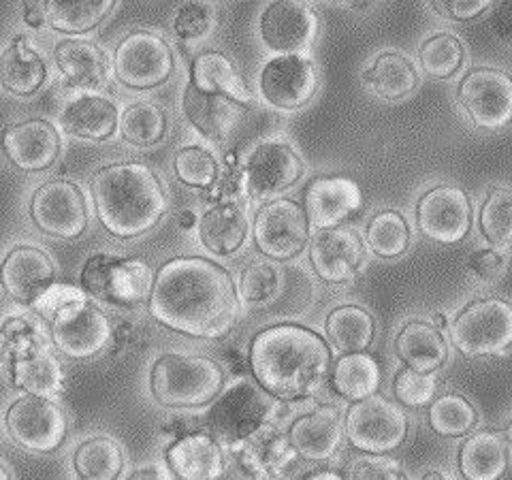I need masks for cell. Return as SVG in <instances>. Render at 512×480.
I'll use <instances>...</instances> for the list:
<instances>
[{
	"instance_id": "obj_1",
	"label": "cell",
	"mask_w": 512,
	"mask_h": 480,
	"mask_svg": "<svg viewBox=\"0 0 512 480\" xmlns=\"http://www.w3.org/2000/svg\"><path fill=\"white\" fill-rule=\"evenodd\" d=\"M229 269L205 256H175L160 265L148 301L158 325L199 340H220L239 316Z\"/></svg>"
},
{
	"instance_id": "obj_2",
	"label": "cell",
	"mask_w": 512,
	"mask_h": 480,
	"mask_svg": "<svg viewBox=\"0 0 512 480\" xmlns=\"http://www.w3.org/2000/svg\"><path fill=\"white\" fill-rule=\"evenodd\" d=\"M248 365L254 380L271 397L297 402L325 387L331 376V350L314 329L280 323L254 335Z\"/></svg>"
},
{
	"instance_id": "obj_3",
	"label": "cell",
	"mask_w": 512,
	"mask_h": 480,
	"mask_svg": "<svg viewBox=\"0 0 512 480\" xmlns=\"http://www.w3.org/2000/svg\"><path fill=\"white\" fill-rule=\"evenodd\" d=\"M90 195L103 229L118 239L148 235L169 212L163 180L143 163L101 167L90 180Z\"/></svg>"
},
{
	"instance_id": "obj_4",
	"label": "cell",
	"mask_w": 512,
	"mask_h": 480,
	"mask_svg": "<svg viewBox=\"0 0 512 480\" xmlns=\"http://www.w3.org/2000/svg\"><path fill=\"white\" fill-rule=\"evenodd\" d=\"M224 391L222 365L190 352H167L150 370L154 402L169 410H190L212 404Z\"/></svg>"
},
{
	"instance_id": "obj_5",
	"label": "cell",
	"mask_w": 512,
	"mask_h": 480,
	"mask_svg": "<svg viewBox=\"0 0 512 480\" xmlns=\"http://www.w3.org/2000/svg\"><path fill=\"white\" fill-rule=\"evenodd\" d=\"M154 278L150 265L141 259L92 254L82 269V288L88 297L105 306L133 310L150 301Z\"/></svg>"
},
{
	"instance_id": "obj_6",
	"label": "cell",
	"mask_w": 512,
	"mask_h": 480,
	"mask_svg": "<svg viewBox=\"0 0 512 480\" xmlns=\"http://www.w3.org/2000/svg\"><path fill=\"white\" fill-rule=\"evenodd\" d=\"M274 399L259 382L237 380L212 402L205 419L207 431L220 444H244L271 421L276 412Z\"/></svg>"
},
{
	"instance_id": "obj_7",
	"label": "cell",
	"mask_w": 512,
	"mask_h": 480,
	"mask_svg": "<svg viewBox=\"0 0 512 480\" xmlns=\"http://www.w3.org/2000/svg\"><path fill=\"white\" fill-rule=\"evenodd\" d=\"M5 427L11 440L28 453L50 455L67 440L69 416L54 397H18L5 414Z\"/></svg>"
},
{
	"instance_id": "obj_8",
	"label": "cell",
	"mask_w": 512,
	"mask_h": 480,
	"mask_svg": "<svg viewBox=\"0 0 512 480\" xmlns=\"http://www.w3.org/2000/svg\"><path fill=\"white\" fill-rule=\"evenodd\" d=\"M175 71L171 45L152 30H133L114 52V73L118 82L137 92L165 86Z\"/></svg>"
},
{
	"instance_id": "obj_9",
	"label": "cell",
	"mask_w": 512,
	"mask_h": 480,
	"mask_svg": "<svg viewBox=\"0 0 512 480\" xmlns=\"http://www.w3.org/2000/svg\"><path fill=\"white\" fill-rule=\"evenodd\" d=\"M312 222L306 205L274 199L259 207L252 220L254 246L269 261H293L308 246Z\"/></svg>"
},
{
	"instance_id": "obj_10",
	"label": "cell",
	"mask_w": 512,
	"mask_h": 480,
	"mask_svg": "<svg viewBox=\"0 0 512 480\" xmlns=\"http://www.w3.org/2000/svg\"><path fill=\"white\" fill-rule=\"evenodd\" d=\"M451 342L466 357L500 355L512 346V306L504 299L472 301L453 320Z\"/></svg>"
},
{
	"instance_id": "obj_11",
	"label": "cell",
	"mask_w": 512,
	"mask_h": 480,
	"mask_svg": "<svg viewBox=\"0 0 512 480\" xmlns=\"http://www.w3.org/2000/svg\"><path fill=\"white\" fill-rule=\"evenodd\" d=\"M346 438L361 453H391L408 436L406 412L387 397L372 395L352 402L346 412Z\"/></svg>"
},
{
	"instance_id": "obj_12",
	"label": "cell",
	"mask_w": 512,
	"mask_h": 480,
	"mask_svg": "<svg viewBox=\"0 0 512 480\" xmlns=\"http://www.w3.org/2000/svg\"><path fill=\"white\" fill-rule=\"evenodd\" d=\"M50 331L54 346L75 361L99 357L114 340V327L107 314L86 297L62 306L50 320Z\"/></svg>"
},
{
	"instance_id": "obj_13",
	"label": "cell",
	"mask_w": 512,
	"mask_h": 480,
	"mask_svg": "<svg viewBox=\"0 0 512 480\" xmlns=\"http://www.w3.org/2000/svg\"><path fill=\"white\" fill-rule=\"evenodd\" d=\"M457 101L483 131H502L512 122V75L498 67H474L461 77Z\"/></svg>"
},
{
	"instance_id": "obj_14",
	"label": "cell",
	"mask_w": 512,
	"mask_h": 480,
	"mask_svg": "<svg viewBox=\"0 0 512 480\" xmlns=\"http://www.w3.org/2000/svg\"><path fill=\"white\" fill-rule=\"evenodd\" d=\"M30 218L41 233L50 237H82L90 224L84 190L69 180L41 184L30 199Z\"/></svg>"
},
{
	"instance_id": "obj_15",
	"label": "cell",
	"mask_w": 512,
	"mask_h": 480,
	"mask_svg": "<svg viewBox=\"0 0 512 480\" xmlns=\"http://www.w3.org/2000/svg\"><path fill=\"white\" fill-rule=\"evenodd\" d=\"M303 173H306V165L291 143L267 139L256 143L248 154L242 186L252 199L265 201L295 186L303 178Z\"/></svg>"
},
{
	"instance_id": "obj_16",
	"label": "cell",
	"mask_w": 512,
	"mask_h": 480,
	"mask_svg": "<svg viewBox=\"0 0 512 480\" xmlns=\"http://www.w3.org/2000/svg\"><path fill=\"white\" fill-rule=\"evenodd\" d=\"M414 214L421 233L431 242L444 246H453L466 239L474 222L468 192L453 184H440L427 190L416 203Z\"/></svg>"
},
{
	"instance_id": "obj_17",
	"label": "cell",
	"mask_w": 512,
	"mask_h": 480,
	"mask_svg": "<svg viewBox=\"0 0 512 480\" xmlns=\"http://www.w3.org/2000/svg\"><path fill=\"white\" fill-rule=\"evenodd\" d=\"M318 92V69L306 54H276L259 75L261 99L282 111L306 107Z\"/></svg>"
},
{
	"instance_id": "obj_18",
	"label": "cell",
	"mask_w": 512,
	"mask_h": 480,
	"mask_svg": "<svg viewBox=\"0 0 512 480\" xmlns=\"http://www.w3.org/2000/svg\"><path fill=\"white\" fill-rule=\"evenodd\" d=\"M318 35V15L306 0H271L259 18V37L269 52L306 54Z\"/></svg>"
},
{
	"instance_id": "obj_19",
	"label": "cell",
	"mask_w": 512,
	"mask_h": 480,
	"mask_svg": "<svg viewBox=\"0 0 512 480\" xmlns=\"http://www.w3.org/2000/svg\"><path fill=\"white\" fill-rule=\"evenodd\" d=\"M62 150L58 128L41 118H28L5 128L3 152L24 173H41L56 165Z\"/></svg>"
},
{
	"instance_id": "obj_20",
	"label": "cell",
	"mask_w": 512,
	"mask_h": 480,
	"mask_svg": "<svg viewBox=\"0 0 512 480\" xmlns=\"http://www.w3.org/2000/svg\"><path fill=\"white\" fill-rule=\"evenodd\" d=\"M365 259L363 239L355 229L331 227L318 231L310 242V265L327 284H346L359 274Z\"/></svg>"
},
{
	"instance_id": "obj_21",
	"label": "cell",
	"mask_w": 512,
	"mask_h": 480,
	"mask_svg": "<svg viewBox=\"0 0 512 480\" xmlns=\"http://www.w3.org/2000/svg\"><path fill=\"white\" fill-rule=\"evenodd\" d=\"M3 286L7 295L20 306L35 303L50 291L56 282V265L50 254L37 246L13 248L3 261Z\"/></svg>"
},
{
	"instance_id": "obj_22",
	"label": "cell",
	"mask_w": 512,
	"mask_h": 480,
	"mask_svg": "<svg viewBox=\"0 0 512 480\" xmlns=\"http://www.w3.org/2000/svg\"><path fill=\"white\" fill-rule=\"evenodd\" d=\"M184 116L207 141H227L246 116V105L227 94L205 92L188 82L184 90Z\"/></svg>"
},
{
	"instance_id": "obj_23",
	"label": "cell",
	"mask_w": 512,
	"mask_h": 480,
	"mask_svg": "<svg viewBox=\"0 0 512 480\" xmlns=\"http://www.w3.org/2000/svg\"><path fill=\"white\" fill-rule=\"evenodd\" d=\"M303 201L312 227L323 231L340 227L355 216L363 205V195L355 180L342 175H323L310 182Z\"/></svg>"
},
{
	"instance_id": "obj_24",
	"label": "cell",
	"mask_w": 512,
	"mask_h": 480,
	"mask_svg": "<svg viewBox=\"0 0 512 480\" xmlns=\"http://www.w3.org/2000/svg\"><path fill=\"white\" fill-rule=\"evenodd\" d=\"M346 423L338 408L320 406L299 419L288 429V440L301 459L323 463L329 461L342 444Z\"/></svg>"
},
{
	"instance_id": "obj_25",
	"label": "cell",
	"mask_w": 512,
	"mask_h": 480,
	"mask_svg": "<svg viewBox=\"0 0 512 480\" xmlns=\"http://www.w3.org/2000/svg\"><path fill=\"white\" fill-rule=\"evenodd\" d=\"M167 468L175 478L212 480L227 472V459L222 444L210 431H197V434H184L169 446Z\"/></svg>"
},
{
	"instance_id": "obj_26",
	"label": "cell",
	"mask_w": 512,
	"mask_h": 480,
	"mask_svg": "<svg viewBox=\"0 0 512 480\" xmlns=\"http://www.w3.org/2000/svg\"><path fill=\"white\" fill-rule=\"evenodd\" d=\"M62 131L82 141H107L118 133L120 111L101 94L86 92L64 105L60 114Z\"/></svg>"
},
{
	"instance_id": "obj_27",
	"label": "cell",
	"mask_w": 512,
	"mask_h": 480,
	"mask_svg": "<svg viewBox=\"0 0 512 480\" xmlns=\"http://www.w3.org/2000/svg\"><path fill=\"white\" fill-rule=\"evenodd\" d=\"M54 62L71 88L96 92L107 84L109 58L101 45L86 39H64L54 47Z\"/></svg>"
},
{
	"instance_id": "obj_28",
	"label": "cell",
	"mask_w": 512,
	"mask_h": 480,
	"mask_svg": "<svg viewBox=\"0 0 512 480\" xmlns=\"http://www.w3.org/2000/svg\"><path fill=\"white\" fill-rule=\"evenodd\" d=\"M0 79L13 96H35L47 79V62L26 35H15L0 60Z\"/></svg>"
},
{
	"instance_id": "obj_29",
	"label": "cell",
	"mask_w": 512,
	"mask_h": 480,
	"mask_svg": "<svg viewBox=\"0 0 512 480\" xmlns=\"http://www.w3.org/2000/svg\"><path fill=\"white\" fill-rule=\"evenodd\" d=\"M246 237L248 216L239 203H218L199 220L201 246L216 256H233L242 250Z\"/></svg>"
},
{
	"instance_id": "obj_30",
	"label": "cell",
	"mask_w": 512,
	"mask_h": 480,
	"mask_svg": "<svg viewBox=\"0 0 512 480\" xmlns=\"http://www.w3.org/2000/svg\"><path fill=\"white\" fill-rule=\"evenodd\" d=\"M397 357L416 372H438L448 359V346L442 331L434 323L410 320L397 333Z\"/></svg>"
},
{
	"instance_id": "obj_31",
	"label": "cell",
	"mask_w": 512,
	"mask_h": 480,
	"mask_svg": "<svg viewBox=\"0 0 512 480\" xmlns=\"http://www.w3.org/2000/svg\"><path fill=\"white\" fill-rule=\"evenodd\" d=\"M365 84L387 103L404 101L419 88V71L414 62L397 50L380 52L365 71Z\"/></svg>"
},
{
	"instance_id": "obj_32",
	"label": "cell",
	"mask_w": 512,
	"mask_h": 480,
	"mask_svg": "<svg viewBox=\"0 0 512 480\" xmlns=\"http://www.w3.org/2000/svg\"><path fill=\"white\" fill-rule=\"evenodd\" d=\"M508 442L495 431H478L461 444L459 472L470 480H495L508 470Z\"/></svg>"
},
{
	"instance_id": "obj_33",
	"label": "cell",
	"mask_w": 512,
	"mask_h": 480,
	"mask_svg": "<svg viewBox=\"0 0 512 480\" xmlns=\"http://www.w3.org/2000/svg\"><path fill=\"white\" fill-rule=\"evenodd\" d=\"M190 82L205 92L227 94L244 105L252 103L244 77L239 75L233 60L222 52H203L192 60Z\"/></svg>"
},
{
	"instance_id": "obj_34",
	"label": "cell",
	"mask_w": 512,
	"mask_h": 480,
	"mask_svg": "<svg viewBox=\"0 0 512 480\" xmlns=\"http://www.w3.org/2000/svg\"><path fill=\"white\" fill-rule=\"evenodd\" d=\"M331 389L348 402H361L380 389V365L367 352H348L333 363Z\"/></svg>"
},
{
	"instance_id": "obj_35",
	"label": "cell",
	"mask_w": 512,
	"mask_h": 480,
	"mask_svg": "<svg viewBox=\"0 0 512 480\" xmlns=\"http://www.w3.org/2000/svg\"><path fill=\"white\" fill-rule=\"evenodd\" d=\"M327 340L331 346L348 355V352H365L372 346L376 335L374 316L359 306L333 308L325 320Z\"/></svg>"
},
{
	"instance_id": "obj_36",
	"label": "cell",
	"mask_w": 512,
	"mask_h": 480,
	"mask_svg": "<svg viewBox=\"0 0 512 480\" xmlns=\"http://www.w3.org/2000/svg\"><path fill=\"white\" fill-rule=\"evenodd\" d=\"M118 0H47V24L62 35H86L99 28Z\"/></svg>"
},
{
	"instance_id": "obj_37",
	"label": "cell",
	"mask_w": 512,
	"mask_h": 480,
	"mask_svg": "<svg viewBox=\"0 0 512 480\" xmlns=\"http://www.w3.org/2000/svg\"><path fill=\"white\" fill-rule=\"evenodd\" d=\"M11 380L15 389L30 395L56 397L64 391L62 365L45 350L15 357L11 361Z\"/></svg>"
},
{
	"instance_id": "obj_38",
	"label": "cell",
	"mask_w": 512,
	"mask_h": 480,
	"mask_svg": "<svg viewBox=\"0 0 512 480\" xmlns=\"http://www.w3.org/2000/svg\"><path fill=\"white\" fill-rule=\"evenodd\" d=\"M126 466V457L118 440L109 436H94L77 446L73 468L79 478L114 480L120 478Z\"/></svg>"
},
{
	"instance_id": "obj_39",
	"label": "cell",
	"mask_w": 512,
	"mask_h": 480,
	"mask_svg": "<svg viewBox=\"0 0 512 480\" xmlns=\"http://www.w3.org/2000/svg\"><path fill=\"white\" fill-rule=\"evenodd\" d=\"M169 120L163 107L152 101H135L126 105L120 116V133L135 148H152L167 137Z\"/></svg>"
},
{
	"instance_id": "obj_40",
	"label": "cell",
	"mask_w": 512,
	"mask_h": 480,
	"mask_svg": "<svg viewBox=\"0 0 512 480\" xmlns=\"http://www.w3.org/2000/svg\"><path fill=\"white\" fill-rule=\"evenodd\" d=\"M365 242L380 259H397L408 252L412 231L406 216L397 210L378 212L365 231Z\"/></svg>"
},
{
	"instance_id": "obj_41",
	"label": "cell",
	"mask_w": 512,
	"mask_h": 480,
	"mask_svg": "<svg viewBox=\"0 0 512 480\" xmlns=\"http://www.w3.org/2000/svg\"><path fill=\"white\" fill-rule=\"evenodd\" d=\"M419 62L427 77L444 82L461 71L466 62V47L453 32H436L421 43Z\"/></svg>"
},
{
	"instance_id": "obj_42",
	"label": "cell",
	"mask_w": 512,
	"mask_h": 480,
	"mask_svg": "<svg viewBox=\"0 0 512 480\" xmlns=\"http://www.w3.org/2000/svg\"><path fill=\"white\" fill-rule=\"evenodd\" d=\"M478 227L493 248H512V188L495 186L480 205Z\"/></svg>"
},
{
	"instance_id": "obj_43",
	"label": "cell",
	"mask_w": 512,
	"mask_h": 480,
	"mask_svg": "<svg viewBox=\"0 0 512 480\" xmlns=\"http://www.w3.org/2000/svg\"><path fill=\"white\" fill-rule=\"evenodd\" d=\"M478 423V412L463 395L444 393L429 404V425L442 438H461Z\"/></svg>"
},
{
	"instance_id": "obj_44",
	"label": "cell",
	"mask_w": 512,
	"mask_h": 480,
	"mask_svg": "<svg viewBox=\"0 0 512 480\" xmlns=\"http://www.w3.org/2000/svg\"><path fill=\"white\" fill-rule=\"evenodd\" d=\"M173 171L182 184L201 190L212 188L220 175L218 160L210 150L201 146H186L175 152Z\"/></svg>"
},
{
	"instance_id": "obj_45",
	"label": "cell",
	"mask_w": 512,
	"mask_h": 480,
	"mask_svg": "<svg viewBox=\"0 0 512 480\" xmlns=\"http://www.w3.org/2000/svg\"><path fill=\"white\" fill-rule=\"evenodd\" d=\"M438 378L436 372H416L412 367H404L395 376L393 393L395 399L406 408H425L436 397Z\"/></svg>"
},
{
	"instance_id": "obj_46",
	"label": "cell",
	"mask_w": 512,
	"mask_h": 480,
	"mask_svg": "<svg viewBox=\"0 0 512 480\" xmlns=\"http://www.w3.org/2000/svg\"><path fill=\"white\" fill-rule=\"evenodd\" d=\"M280 286V271L265 261L250 263L242 280H239V295L250 306H263L269 299H274Z\"/></svg>"
},
{
	"instance_id": "obj_47",
	"label": "cell",
	"mask_w": 512,
	"mask_h": 480,
	"mask_svg": "<svg viewBox=\"0 0 512 480\" xmlns=\"http://www.w3.org/2000/svg\"><path fill=\"white\" fill-rule=\"evenodd\" d=\"M214 13L210 5L199 3V0H188L173 15V32L182 41L203 39L212 30Z\"/></svg>"
},
{
	"instance_id": "obj_48",
	"label": "cell",
	"mask_w": 512,
	"mask_h": 480,
	"mask_svg": "<svg viewBox=\"0 0 512 480\" xmlns=\"http://www.w3.org/2000/svg\"><path fill=\"white\" fill-rule=\"evenodd\" d=\"M344 478H404V470L387 453H363L346 463Z\"/></svg>"
},
{
	"instance_id": "obj_49",
	"label": "cell",
	"mask_w": 512,
	"mask_h": 480,
	"mask_svg": "<svg viewBox=\"0 0 512 480\" xmlns=\"http://www.w3.org/2000/svg\"><path fill=\"white\" fill-rule=\"evenodd\" d=\"M495 0H429L431 9L448 22H472L483 18Z\"/></svg>"
},
{
	"instance_id": "obj_50",
	"label": "cell",
	"mask_w": 512,
	"mask_h": 480,
	"mask_svg": "<svg viewBox=\"0 0 512 480\" xmlns=\"http://www.w3.org/2000/svg\"><path fill=\"white\" fill-rule=\"evenodd\" d=\"M297 455L299 453L293 448L291 440L274 436V438H269L265 442V453H263V457L261 455L259 457H261L263 466H265L269 476H280L293 466V461H295Z\"/></svg>"
},
{
	"instance_id": "obj_51",
	"label": "cell",
	"mask_w": 512,
	"mask_h": 480,
	"mask_svg": "<svg viewBox=\"0 0 512 480\" xmlns=\"http://www.w3.org/2000/svg\"><path fill=\"white\" fill-rule=\"evenodd\" d=\"M3 338L7 348H15L18 357L30 355V352H37V329L32 327L26 318H11L5 323Z\"/></svg>"
},
{
	"instance_id": "obj_52",
	"label": "cell",
	"mask_w": 512,
	"mask_h": 480,
	"mask_svg": "<svg viewBox=\"0 0 512 480\" xmlns=\"http://www.w3.org/2000/svg\"><path fill=\"white\" fill-rule=\"evenodd\" d=\"M504 267H506V256L500 252V248L478 250L470 259V271L478 280H485V282L498 278L504 271Z\"/></svg>"
},
{
	"instance_id": "obj_53",
	"label": "cell",
	"mask_w": 512,
	"mask_h": 480,
	"mask_svg": "<svg viewBox=\"0 0 512 480\" xmlns=\"http://www.w3.org/2000/svg\"><path fill=\"white\" fill-rule=\"evenodd\" d=\"M82 297H86V293L82 291L79 293L77 288H69V286H52L50 291H47L35 306V308L41 316H45L47 320H52V316L62 308V306H67L69 301H75V299H82Z\"/></svg>"
},
{
	"instance_id": "obj_54",
	"label": "cell",
	"mask_w": 512,
	"mask_h": 480,
	"mask_svg": "<svg viewBox=\"0 0 512 480\" xmlns=\"http://www.w3.org/2000/svg\"><path fill=\"white\" fill-rule=\"evenodd\" d=\"M24 20L30 28H39L43 22H47V11H43L37 3L32 5L30 0L26 3V13H24Z\"/></svg>"
},
{
	"instance_id": "obj_55",
	"label": "cell",
	"mask_w": 512,
	"mask_h": 480,
	"mask_svg": "<svg viewBox=\"0 0 512 480\" xmlns=\"http://www.w3.org/2000/svg\"><path fill=\"white\" fill-rule=\"evenodd\" d=\"M167 476H173V474L160 470V468H152V466L143 468V470H135L131 474V478H167Z\"/></svg>"
},
{
	"instance_id": "obj_56",
	"label": "cell",
	"mask_w": 512,
	"mask_h": 480,
	"mask_svg": "<svg viewBox=\"0 0 512 480\" xmlns=\"http://www.w3.org/2000/svg\"><path fill=\"white\" fill-rule=\"evenodd\" d=\"M195 224H199V220H197V216H195V212H192V210H182L178 214V227L180 229L188 231V229L195 227Z\"/></svg>"
},
{
	"instance_id": "obj_57",
	"label": "cell",
	"mask_w": 512,
	"mask_h": 480,
	"mask_svg": "<svg viewBox=\"0 0 512 480\" xmlns=\"http://www.w3.org/2000/svg\"><path fill=\"white\" fill-rule=\"evenodd\" d=\"M308 478H342V472H331V470H316V472H308Z\"/></svg>"
},
{
	"instance_id": "obj_58",
	"label": "cell",
	"mask_w": 512,
	"mask_h": 480,
	"mask_svg": "<svg viewBox=\"0 0 512 480\" xmlns=\"http://www.w3.org/2000/svg\"><path fill=\"white\" fill-rule=\"evenodd\" d=\"M434 325H436L438 329H444V327L448 325V320H446V316H444V314H436V316H434Z\"/></svg>"
},
{
	"instance_id": "obj_59",
	"label": "cell",
	"mask_w": 512,
	"mask_h": 480,
	"mask_svg": "<svg viewBox=\"0 0 512 480\" xmlns=\"http://www.w3.org/2000/svg\"><path fill=\"white\" fill-rule=\"evenodd\" d=\"M421 478H451L446 472H425Z\"/></svg>"
},
{
	"instance_id": "obj_60",
	"label": "cell",
	"mask_w": 512,
	"mask_h": 480,
	"mask_svg": "<svg viewBox=\"0 0 512 480\" xmlns=\"http://www.w3.org/2000/svg\"><path fill=\"white\" fill-rule=\"evenodd\" d=\"M506 438H508V442L512 444V421H510L508 427H506Z\"/></svg>"
},
{
	"instance_id": "obj_61",
	"label": "cell",
	"mask_w": 512,
	"mask_h": 480,
	"mask_svg": "<svg viewBox=\"0 0 512 480\" xmlns=\"http://www.w3.org/2000/svg\"><path fill=\"white\" fill-rule=\"evenodd\" d=\"M329 3H342V0H329Z\"/></svg>"
}]
</instances>
